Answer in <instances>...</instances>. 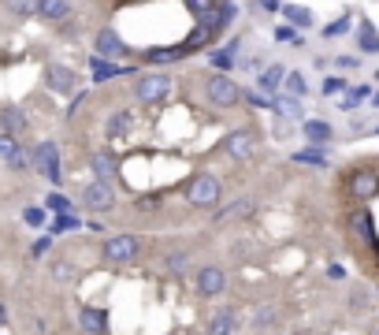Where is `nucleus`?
Segmentation results:
<instances>
[{
  "mask_svg": "<svg viewBox=\"0 0 379 335\" xmlns=\"http://www.w3.org/2000/svg\"><path fill=\"white\" fill-rule=\"evenodd\" d=\"M90 168H93V176H97V179L112 182V179H115V153H108V149L93 153V157H90Z\"/></svg>",
  "mask_w": 379,
  "mask_h": 335,
  "instance_id": "20",
  "label": "nucleus"
},
{
  "mask_svg": "<svg viewBox=\"0 0 379 335\" xmlns=\"http://www.w3.org/2000/svg\"><path fill=\"white\" fill-rule=\"evenodd\" d=\"M257 146H261V134L249 131V127H242V131H231V134H227V153H231L234 160H249Z\"/></svg>",
  "mask_w": 379,
  "mask_h": 335,
  "instance_id": "9",
  "label": "nucleus"
},
{
  "mask_svg": "<svg viewBox=\"0 0 379 335\" xmlns=\"http://www.w3.org/2000/svg\"><path fill=\"white\" fill-rule=\"evenodd\" d=\"M131 123H134V112H131V108H119V112L108 116L104 134H108V138H123L127 131H131Z\"/></svg>",
  "mask_w": 379,
  "mask_h": 335,
  "instance_id": "17",
  "label": "nucleus"
},
{
  "mask_svg": "<svg viewBox=\"0 0 379 335\" xmlns=\"http://www.w3.org/2000/svg\"><path fill=\"white\" fill-rule=\"evenodd\" d=\"M283 79H287V68H283V63H268L257 82H261V90H264V93H275V86L283 82Z\"/></svg>",
  "mask_w": 379,
  "mask_h": 335,
  "instance_id": "25",
  "label": "nucleus"
},
{
  "mask_svg": "<svg viewBox=\"0 0 379 335\" xmlns=\"http://www.w3.org/2000/svg\"><path fill=\"white\" fill-rule=\"evenodd\" d=\"M261 12H283V4L279 0H261Z\"/></svg>",
  "mask_w": 379,
  "mask_h": 335,
  "instance_id": "44",
  "label": "nucleus"
},
{
  "mask_svg": "<svg viewBox=\"0 0 379 335\" xmlns=\"http://www.w3.org/2000/svg\"><path fill=\"white\" fill-rule=\"evenodd\" d=\"M38 4H41V0H8V8H12L15 15H34Z\"/></svg>",
  "mask_w": 379,
  "mask_h": 335,
  "instance_id": "38",
  "label": "nucleus"
},
{
  "mask_svg": "<svg viewBox=\"0 0 379 335\" xmlns=\"http://www.w3.org/2000/svg\"><path fill=\"white\" fill-rule=\"evenodd\" d=\"M71 0H41L38 4V15L49 19V23H63V19H71Z\"/></svg>",
  "mask_w": 379,
  "mask_h": 335,
  "instance_id": "16",
  "label": "nucleus"
},
{
  "mask_svg": "<svg viewBox=\"0 0 379 335\" xmlns=\"http://www.w3.org/2000/svg\"><path fill=\"white\" fill-rule=\"evenodd\" d=\"M346 187H350V194L353 198H361V201L376 198L379 194V171L376 168H353L350 179H346Z\"/></svg>",
  "mask_w": 379,
  "mask_h": 335,
  "instance_id": "8",
  "label": "nucleus"
},
{
  "mask_svg": "<svg viewBox=\"0 0 379 335\" xmlns=\"http://www.w3.org/2000/svg\"><path fill=\"white\" fill-rule=\"evenodd\" d=\"M204 97L216 104V108H231L242 101V90H238L234 79H227V75H212L209 82H204Z\"/></svg>",
  "mask_w": 379,
  "mask_h": 335,
  "instance_id": "2",
  "label": "nucleus"
},
{
  "mask_svg": "<svg viewBox=\"0 0 379 335\" xmlns=\"http://www.w3.org/2000/svg\"><path fill=\"white\" fill-rule=\"evenodd\" d=\"M86 224H82V216H74V212H56V220H52V228L49 235L56 239V235H67V231H82Z\"/></svg>",
  "mask_w": 379,
  "mask_h": 335,
  "instance_id": "22",
  "label": "nucleus"
},
{
  "mask_svg": "<svg viewBox=\"0 0 379 335\" xmlns=\"http://www.w3.org/2000/svg\"><path fill=\"white\" fill-rule=\"evenodd\" d=\"M45 209H49V212H74V201L63 198V194H49V198H45Z\"/></svg>",
  "mask_w": 379,
  "mask_h": 335,
  "instance_id": "33",
  "label": "nucleus"
},
{
  "mask_svg": "<svg viewBox=\"0 0 379 335\" xmlns=\"http://www.w3.org/2000/svg\"><path fill=\"white\" fill-rule=\"evenodd\" d=\"M372 335H379V324H376V328H372Z\"/></svg>",
  "mask_w": 379,
  "mask_h": 335,
  "instance_id": "47",
  "label": "nucleus"
},
{
  "mask_svg": "<svg viewBox=\"0 0 379 335\" xmlns=\"http://www.w3.org/2000/svg\"><path fill=\"white\" fill-rule=\"evenodd\" d=\"M234 328L238 324H234L231 313H216V317L209 320V335H234Z\"/></svg>",
  "mask_w": 379,
  "mask_h": 335,
  "instance_id": "28",
  "label": "nucleus"
},
{
  "mask_svg": "<svg viewBox=\"0 0 379 335\" xmlns=\"http://www.w3.org/2000/svg\"><path fill=\"white\" fill-rule=\"evenodd\" d=\"M376 134H379V127H376Z\"/></svg>",
  "mask_w": 379,
  "mask_h": 335,
  "instance_id": "48",
  "label": "nucleus"
},
{
  "mask_svg": "<svg viewBox=\"0 0 379 335\" xmlns=\"http://www.w3.org/2000/svg\"><path fill=\"white\" fill-rule=\"evenodd\" d=\"M353 309H357V313L368 309V295H364V290H353Z\"/></svg>",
  "mask_w": 379,
  "mask_h": 335,
  "instance_id": "42",
  "label": "nucleus"
},
{
  "mask_svg": "<svg viewBox=\"0 0 379 335\" xmlns=\"http://www.w3.org/2000/svg\"><path fill=\"white\" fill-rule=\"evenodd\" d=\"M342 34H350V15L334 19V23H328V26L320 30V38H342Z\"/></svg>",
  "mask_w": 379,
  "mask_h": 335,
  "instance_id": "34",
  "label": "nucleus"
},
{
  "mask_svg": "<svg viewBox=\"0 0 379 335\" xmlns=\"http://www.w3.org/2000/svg\"><path fill=\"white\" fill-rule=\"evenodd\" d=\"M0 127H4V134H23L26 131V112L19 104H0Z\"/></svg>",
  "mask_w": 379,
  "mask_h": 335,
  "instance_id": "13",
  "label": "nucleus"
},
{
  "mask_svg": "<svg viewBox=\"0 0 379 335\" xmlns=\"http://www.w3.org/2000/svg\"><path fill=\"white\" fill-rule=\"evenodd\" d=\"M334 68H342V71H357V68H361V56H339V60H334Z\"/></svg>",
  "mask_w": 379,
  "mask_h": 335,
  "instance_id": "40",
  "label": "nucleus"
},
{
  "mask_svg": "<svg viewBox=\"0 0 379 335\" xmlns=\"http://www.w3.org/2000/svg\"><path fill=\"white\" fill-rule=\"evenodd\" d=\"M193 287H197L201 298H216V295H223V287H227V272L220 265H204V268H197V276H193Z\"/></svg>",
  "mask_w": 379,
  "mask_h": 335,
  "instance_id": "7",
  "label": "nucleus"
},
{
  "mask_svg": "<svg viewBox=\"0 0 379 335\" xmlns=\"http://www.w3.org/2000/svg\"><path fill=\"white\" fill-rule=\"evenodd\" d=\"M268 324H275V306H264V309L253 313V328H257V332L268 328Z\"/></svg>",
  "mask_w": 379,
  "mask_h": 335,
  "instance_id": "37",
  "label": "nucleus"
},
{
  "mask_svg": "<svg viewBox=\"0 0 379 335\" xmlns=\"http://www.w3.org/2000/svg\"><path fill=\"white\" fill-rule=\"evenodd\" d=\"M350 228L361 235V239H368L376 246V220H372V212H350Z\"/></svg>",
  "mask_w": 379,
  "mask_h": 335,
  "instance_id": "23",
  "label": "nucleus"
},
{
  "mask_svg": "<svg viewBox=\"0 0 379 335\" xmlns=\"http://www.w3.org/2000/svg\"><path fill=\"white\" fill-rule=\"evenodd\" d=\"M23 224H26V228H45V224H49V209H45V205H30V209H23Z\"/></svg>",
  "mask_w": 379,
  "mask_h": 335,
  "instance_id": "29",
  "label": "nucleus"
},
{
  "mask_svg": "<svg viewBox=\"0 0 379 335\" xmlns=\"http://www.w3.org/2000/svg\"><path fill=\"white\" fill-rule=\"evenodd\" d=\"M328 279H334V283H339V279H346V268H342V265H328Z\"/></svg>",
  "mask_w": 379,
  "mask_h": 335,
  "instance_id": "43",
  "label": "nucleus"
},
{
  "mask_svg": "<svg viewBox=\"0 0 379 335\" xmlns=\"http://www.w3.org/2000/svg\"><path fill=\"white\" fill-rule=\"evenodd\" d=\"M186 198H190V205H197V209H212V205L223 198V187L216 176H197L186 187Z\"/></svg>",
  "mask_w": 379,
  "mask_h": 335,
  "instance_id": "3",
  "label": "nucleus"
},
{
  "mask_svg": "<svg viewBox=\"0 0 379 335\" xmlns=\"http://www.w3.org/2000/svg\"><path fill=\"white\" fill-rule=\"evenodd\" d=\"M134 97L142 104L164 101V97H171V79H168V75H142V79L134 82Z\"/></svg>",
  "mask_w": 379,
  "mask_h": 335,
  "instance_id": "5",
  "label": "nucleus"
},
{
  "mask_svg": "<svg viewBox=\"0 0 379 335\" xmlns=\"http://www.w3.org/2000/svg\"><path fill=\"white\" fill-rule=\"evenodd\" d=\"M368 97H372L368 86H353V90H346V97H339V108H342V112H353V108H361Z\"/></svg>",
  "mask_w": 379,
  "mask_h": 335,
  "instance_id": "26",
  "label": "nucleus"
},
{
  "mask_svg": "<svg viewBox=\"0 0 379 335\" xmlns=\"http://www.w3.org/2000/svg\"><path fill=\"white\" fill-rule=\"evenodd\" d=\"M301 131H305V138L312 146H328L331 138H334V127L328 123V120H305V127H301Z\"/></svg>",
  "mask_w": 379,
  "mask_h": 335,
  "instance_id": "19",
  "label": "nucleus"
},
{
  "mask_svg": "<svg viewBox=\"0 0 379 335\" xmlns=\"http://www.w3.org/2000/svg\"><path fill=\"white\" fill-rule=\"evenodd\" d=\"M34 168L52 182V187H60V146L56 142H41L34 149Z\"/></svg>",
  "mask_w": 379,
  "mask_h": 335,
  "instance_id": "6",
  "label": "nucleus"
},
{
  "mask_svg": "<svg viewBox=\"0 0 379 335\" xmlns=\"http://www.w3.org/2000/svg\"><path fill=\"white\" fill-rule=\"evenodd\" d=\"M238 49H242V41H231V45H227V49H216L212 52V56H209V63H212V68L216 71H231L234 68V56H238Z\"/></svg>",
  "mask_w": 379,
  "mask_h": 335,
  "instance_id": "21",
  "label": "nucleus"
},
{
  "mask_svg": "<svg viewBox=\"0 0 379 335\" xmlns=\"http://www.w3.org/2000/svg\"><path fill=\"white\" fill-rule=\"evenodd\" d=\"M15 153H19V138H15V134H0V160L8 164Z\"/></svg>",
  "mask_w": 379,
  "mask_h": 335,
  "instance_id": "36",
  "label": "nucleus"
},
{
  "mask_svg": "<svg viewBox=\"0 0 379 335\" xmlns=\"http://www.w3.org/2000/svg\"><path fill=\"white\" fill-rule=\"evenodd\" d=\"M52 276H56L60 283H71V279H74V265L63 261V257H56V261H52Z\"/></svg>",
  "mask_w": 379,
  "mask_h": 335,
  "instance_id": "35",
  "label": "nucleus"
},
{
  "mask_svg": "<svg viewBox=\"0 0 379 335\" xmlns=\"http://www.w3.org/2000/svg\"><path fill=\"white\" fill-rule=\"evenodd\" d=\"M368 104H372V108H376V112H379V90H376L372 97H368Z\"/></svg>",
  "mask_w": 379,
  "mask_h": 335,
  "instance_id": "45",
  "label": "nucleus"
},
{
  "mask_svg": "<svg viewBox=\"0 0 379 335\" xmlns=\"http://www.w3.org/2000/svg\"><path fill=\"white\" fill-rule=\"evenodd\" d=\"M142 254V239L131 231H123V235H108V239L101 242V257L108 265H127V261H134V257Z\"/></svg>",
  "mask_w": 379,
  "mask_h": 335,
  "instance_id": "1",
  "label": "nucleus"
},
{
  "mask_svg": "<svg viewBox=\"0 0 379 335\" xmlns=\"http://www.w3.org/2000/svg\"><path fill=\"white\" fill-rule=\"evenodd\" d=\"M4 320H8V309H4V306H0V324H4Z\"/></svg>",
  "mask_w": 379,
  "mask_h": 335,
  "instance_id": "46",
  "label": "nucleus"
},
{
  "mask_svg": "<svg viewBox=\"0 0 379 335\" xmlns=\"http://www.w3.org/2000/svg\"><path fill=\"white\" fill-rule=\"evenodd\" d=\"M346 90H350V86H346L342 79H328V82H323V93H346Z\"/></svg>",
  "mask_w": 379,
  "mask_h": 335,
  "instance_id": "41",
  "label": "nucleus"
},
{
  "mask_svg": "<svg viewBox=\"0 0 379 335\" xmlns=\"http://www.w3.org/2000/svg\"><path fill=\"white\" fill-rule=\"evenodd\" d=\"M275 112L279 116H301V97H290V93H283V97H275Z\"/></svg>",
  "mask_w": 379,
  "mask_h": 335,
  "instance_id": "31",
  "label": "nucleus"
},
{
  "mask_svg": "<svg viewBox=\"0 0 379 335\" xmlns=\"http://www.w3.org/2000/svg\"><path fill=\"white\" fill-rule=\"evenodd\" d=\"M357 49L361 52H379V30L368 23V19H361V30H357Z\"/></svg>",
  "mask_w": 379,
  "mask_h": 335,
  "instance_id": "24",
  "label": "nucleus"
},
{
  "mask_svg": "<svg viewBox=\"0 0 379 335\" xmlns=\"http://www.w3.org/2000/svg\"><path fill=\"white\" fill-rule=\"evenodd\" d=\"M82 205H86V209H93V212H112L115 187H112V182H104V179L86 182V187H82Z\"/></svg>",
  "mask_w": 379,
  "mask_h": 335,
  "instance_id": "4",
  "label": "nucleus"
},
{
  "mask_svg": "<svg viewBox=\"0 0 379 335\" xmlns=\"http://www.w3.org/2000/svg\"><path fill=\"white\" fill-rule=\"evenodd\" d=\"M79 324H82V332H90V335H104L108 332V309H101V306H82L79 309Z\"/></svg>",
  "mask_w": 379,
  "mask_h": 335,
  "instance_id": "11",
  "label": "nucleus"
},
{
  "mask_svg": "<svg viewBox=\"0 0 379 335\" xmlns=\"http://www.w3.org/2000/svg\"><path fill=\"white\" fill-rule=\"evenodd\" d=\"M283 15H287V23L294 26V30H305V26H312L309 8H301V4H283Z\"/></svg>",
  "mask_w": 379,
  "mask_h": 335,
  "instance_id": "27",
  "label": "nucleus"
},
{
  "mask_svg": "<svg viewBox=\"0 0 379 335\" xmlns=\"http://www.w3.org/2000/svg\"><path fill=\"white\" fill-rule=\"evenodd\" d=\"M127 52H131V49H127V41L119 38L112 26H104L101 34H97V56H104V60H123Z\"/></svg>",
  "mask_w": 379,
  "mask_h": 335,
  "instance_id": "10",
  "label": "nucleus"
},
{
  "mask_svg": "<svg viewBox=\"0 0 379 335\" xmlns=\"http://www.w3.org/2000/svg\"><path fill=\"white\" fill-rule=\"evenodd\" d=\"M287 93H290V97H305V93H309V82H305V75L290 71V75H287Z\"/></svg>",
  "mask_w": 379,
  "mask_h": 335,
  "instance_id": "32",
  "label": "nucleus"
},
{
  "mask_svg": "<svg viewBox=\"0 0 379 335\" xmlns=\"http://www.w3.org/2000/svg\"><path fill=\"white\" fill-rule=\"evenodd\" d=\"M45 82H49L56 93H71V90H74V71H71V68H63V63H49Z\"/></svg>",
  "mask_w": 379,
  "mask_h": 335,
  "instance_id": "15",
  "label": "nucleus"
},
{
  "mask_svg": "<svg viewBox=\"0 0 379 335\" xmlns=\"http://www.w3.org/2000/svg\"><path fill=\"white\" fill-rule=\"evenodd\" d=\"M49 250H52V235H41V239L30 246V257H45Z\"/></svg>",
  "mask_w": 379,
  "mask_h": 335,
  "instance_id": "39",
  "label": "nucleus"
},
{
  "mask_svg": "<svg viewBox=\"0 0 379 335\" xmlns=\"http://www.w3.org/2000/svg\"><path fill=\"white\" fill-rule=\"evenodd\" d=\"M290 160L294 164H309V168H328V149L323 146H309V149H298V153H290Z\"/></svg>",
  "mask_w": 379,
  "mask_h": 335,
  "instance_id": "18",
  "label": "nucleus"
},
{
  "mask_svg": "<svg viewBox=\"0 0 379 335\" xmlns=\"http://www.w3.org/2000/svg\"><path fill=\"white\" fill-rule=\"evenodd\" d=\"M275 41H279V45H294V49H301V45H305V38H301V30H294L290 23L275 26Z\"/></svg>",
  "mask_w": 379,
  "mask_h": 335,
  "instance_id": "30",
  "label": "nucleus"
},
{
  "mask_svg": "<svg viewBox=\"0 0 379 335\" xmlns=\"http://www.w3.org/2000/svg\"><path fill=\"white\" fill-rule=\"evenodd\" d=\"M253 209H257V201H253V198H238V201H231V205H223V209L212 216V224H231V220H242V216H249Z\"/></svg>",
  "mask_w": 379,
  "mask_h": 335,
  "instance_id": "14",
  "label": "nucleus"
},
{
  "mask_svg": "<svg viewBox=\"0 0 379 335\" xmlns=\"http://www.w3.org/2000/svg\"><path fill=\"white\" fill-rule=\"evenodd\" d=\"M90 71H93V82H108V79H123V75H134L138 68H119V63L104 60V56H93V60H90Z\"/></svg>",
  "mask_w": 379,
  "mask_h": 335,
  "instance_id": "12",
  "label": "nucleus"
}]
</instances>
